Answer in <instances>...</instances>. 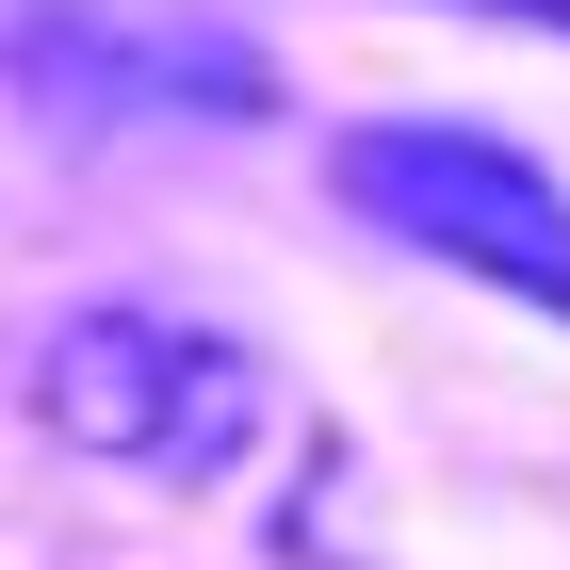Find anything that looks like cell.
Listing matches in <instances>:
<instances>
[{"mask_svg": "<svg viewBox=\"0 0 570 570\" xmlns=\"http://www.w3.org/2000/svg\"><path fill=\"white\" fill-rule=\"evenodd\" d=\"M473 17H522V33H570V0H473Z\"/></svg>", "mask_w": 570, "mask_h": 570, "instance_id": "cell-4", "label": "cell"}, {"mask_svg": "<svg viewBox=\"0 0 570 570\" xmlns=\"http://www.w3.org/2000/svg\"><path fill=\"white\" fill-rule=\"evenodd\" d=\"M326 196L358 228H392L407 262H456L489 294H522L570 326V179L505 131H456V115H375V131L326 147Z\"/></svg>", "mask_w": 570, "mask_h": 570, "instance_id": "cell-2", "label": "cell"}, {"mask_svg": "<svg viewBox=\"0 0 570 570\" xmlns=\"http://www.w3.org/2000/svg\"><path fill=\"white\" fill-rule=\"evenodd\" d=\"M33 424L98 473H228L245 440H262V358L228 343V326H179V309H66L33 358Z\"/></svg>", "mask_w": 570, "mask_h": 570, "instance_id": "cell-3", "label": "cell"}, {"mask_svg": "<svg viewBox=\"0 0 570 570\" xmlns=\"http://www.w3.org/2000/svg\"><path fill=\"white\" fill-rule=\"evenodd\" d=\"M0 82L33 131H262L277 49L228 0H0Z\"/></svg>", "mask_w": 570, "mask_h": 570, "instance_id": "cell-1", "label": "cell"}]
</instances>
